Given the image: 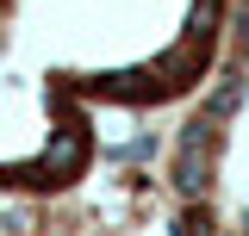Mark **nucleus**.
Masks as SVG:
<instances>
[{"label": "nucleus", "mask_w": 249, "mask_h": 236, "mask_svg": "<svg viewBox=\"0 0 249 236\" xmlns=\"http://www.w3.org/2000/svg\"><path fill=\"white\" fill-rule=\"evenodd\" d=\"M175 236H212V211H206V205L181 211V218H175Z\"/></svg>", "instance_id": "nucleus-1"}]
</instances>
